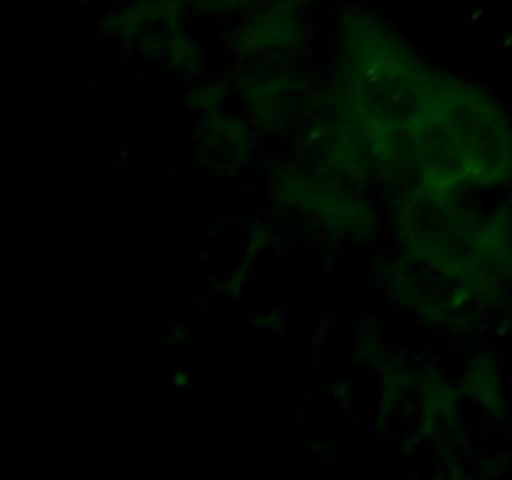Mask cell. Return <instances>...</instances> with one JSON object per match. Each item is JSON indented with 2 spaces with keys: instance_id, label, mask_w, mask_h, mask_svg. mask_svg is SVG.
<instances>
[]
</instances>
